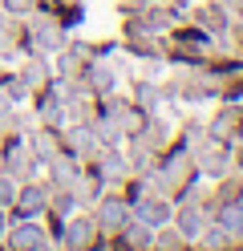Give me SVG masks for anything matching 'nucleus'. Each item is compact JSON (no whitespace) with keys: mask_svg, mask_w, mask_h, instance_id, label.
Instances as JSON below:
<instances>
[{"mask_svg":"<svg viewBox=\"0 0 243 251\" xmlns=\"http://www.w3.org/2000/svg\"><path fill=\"white\" fill-rule=\"evenodd\" d=\"M41 247H45V235L32 227V223L16 219V227H12V235H8V251H41Z\"/></svg>","mask_w":243,"mask_h":251,"instance_id":"nucleus-1","label":"nucleus"},{"mask_svg":"<svg viewBox=\"0 0 243 251\" xmlns=\"http://www.w3.org/2000/svg\"><path fill=\"white\" fill-rule=\"evenodd\" d=\"M12 207H16V219H28L32 211L45 207V191H41V186H25V191H16Z\"/></svg>","mask_w":243,"mask_h":251,"instance_id":"nucleus-2","label":"nucleus"},{"mask_svg":"<svg viewBox=\"0 0 243 251\" xmlns=\"http://www.w3.org/2000/svg\"><path fill=\"white\" fill-rule=\"evenodd\" d=\"M12 199H16V182L8 175H0V207H12Z\"/></svg>","mask_w":243,"mask_h":251,"instance_id":"nucleus-3","label":"nucleus"}]
</instances>
